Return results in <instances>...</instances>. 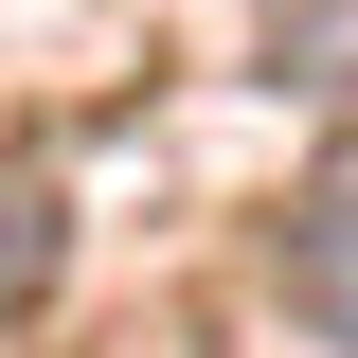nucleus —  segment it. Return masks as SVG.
Returning a JSON list of instances; mask_svg holds the SVG:
<instances>
[{
	"mask_svg": "<svg viewBox=\"0 0 358 358\" xmlns=\"http://www.w3.org/2000/svg\"><path fill=\"white\" fill-rule=\"evenodd\" d=\"M305 287H322V305L358 322V233H305Z\"/></svg>",
	"mask_w": 358,
	"mask_h": 358,
	"instance_id": "nucleus-2",
	"label": "nucleus"
},
{
	"mask_svg": "<svg viewBox=\"0 0 358 358\" xmlns=\"http://www.w3.org/2000/svg\"><path fill=\"white\" fill-rule=\"evenodd\" d=\"M36 287H54V197L18 179V197H0V305H36Z\"/></svg>",
	"mask_w": 358,
	"mask_h": 358,
	"instance_id": "nucleus-1",
	"label": "nucleus"
}]
</instances>
